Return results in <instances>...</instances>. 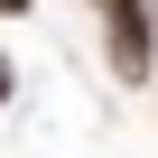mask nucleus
<instances>
[{
    "instance_id": "7ed1b4c3",
    "label": "nucleus",
    "mask_w": 158,
    "mask_h": 158,
    "mask_svg": "<svg viewBox=\"0 0 158 158\" xmlns=\"http://www.w3.org/2000/svg\"><path fill=\"white\" fill-rule=\"evenodd\" d=\"M0 102H10V56H0Z\"/></svg>"
},
{
    "instance_id": "f257e3e1",
    "label": "nucleus",
    "mask_w": 158,
    "mask_h": 158,
    "mask_svg": "<svg viewBox=\"0 0 158 158\" xmlns=\"http://www.w3.org/2000/svg\"><path fill=\"white\" fill-rule=\"evenodd\" d=\"M102 10V65L112 84H158V10L149 0H93Z\"/></svg>"
},
{
    "instance_id": "f03ea898",
    "label": "nucleus",
    "mask_w": 158,
    "mask_h": 158,
    "mask_svg": "<svg viewBox=\"0 0 158 158\" xmlns=\"http://www.w3.org/2000/svg\"><path fill=\"white\" fill-rule=\"evenodd\" d=\"M28 10H37V0H0V19H28Z\"/></svg>"
}]
</instances>
